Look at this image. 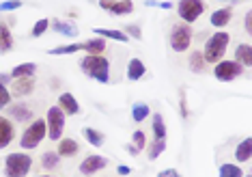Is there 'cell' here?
Listing matches in <instances>:
<instances>
[{
  "mask_svg": "<svg viewBox=\"0 0 252 177\" xmlns=\"http://www.w3.org/2000/svg\"><path fill=\"white\" fill-rule=\"evenodd\" d=\"M80 70H82V73H87L89 78H93L101 84L110 82V61L101 54L82 56V61H80Z\"/></svg>",
  "mask_w": 252,
  "mask_h": 177,
  "instance_id": "6da1fadb",
  "label": "cell"
},
{
  "mask_svg": "<svg viewBox=\"0 0 252 177\" xmlns=\"http://www.w3.org/2000/svg\"><path fill=\"white\" fill-rule=\"evenodd\" d=\"M228 43H231V35H228V33H224V31L214 33V35L207 39L205 48H203V59H205V63H214V65H216L218 61L224 59Z\"/></svg>",
  "mask_w": 252,
  "mask_h": 177,
  "instance_id": "7a4b0ae2",
  "label": "cell"
},
{
  "mask_svg": "<svg viewBox=\"0 0 252 177\" xmlns=\"http://www.w3.org/2000/svg\"><path fill=\"white\" fill-rule=\"evenodd\" d=\"M32 169V158L24 151L9 153L4 158V175L7 177H26Z\"/></svg>",
  "mask_w": 252,
  "mask_h": 177,
  "instance_id": "3957f363",
  "label": "cell"
},
{
  "mask_svg": "<svg viewBox=\"0 0 252 177\" xmlns=\"http://www.w3.org/2000/svg\"><path fill=\"white\" fill-rule=\"evenodd\" d=\"M48 136V125H45V119H35L28 128L22 132L20 136V147L22 149H35V147L41 145V141Z\"/></svg>",
  "mask_w": 252,
  "mask_h": 177,
  "instance_id": "277c9868",
  "label": "cell"
},
{
  "mask_svg": "<svg viewBox=\"0 0 252 177\" xmlns=\"http://www.w3.org/2000/svg\"><path fill=\"white\" fill-rule=\"evenodd\" d=\"M45 125H48V139L59 142L65 132V112L59 106H50L45 115Z\"/></svg>",
  "mask_w": 252,
  "mask_h": 177,
  "instance_id": "5b68a950",
  "label": "cell"
},
{
  "mask_svg": "<svg viewBox=\"0 0 252 177\" xmlns=\"http://www.w3.org/2000/svg\"><path fill=\"white\" fill-rule=\"evenodd\" d=\"M205 11V2L203 0H179L177 2V15L183 24H194Z\"/></svg>",
  "mask_w": 252,
  "mask_h": 177,
  "instance_id": "8992f818",
  "label": "cell"
},
{
  "mask_svg": "<svg viewBox=\"0 0 252 177\" xmlns=\"http://www.w3.org/2000/svg\"><path fill=\"white\" fill-rule=\"evenodd\" d=\"M192 43V26L190 24H175L170 31V48L173 52H186Z\"/></svg>",
  "mask_w": 252,
  "mask_h": 177,
  "instance_id": "52a82bcc",
  "label": "cell"
},
{
  "mask_svg": "<svg viewBox=\"0 0 252 177\" xmlns=\"http://www.w3.org/2000/svg\"><path fill=\"white\" fill-rule=\"evenodd\" d=\"M244 73V65H239L237 61H218L214 65V76L220 82H231V80L239 78Z\"/></svg>",
  "mask_w": 252,
  "mask_h": 177,
  "instance_id": "ba28073f",
  "label": "cell"
},
{
  "mask_svg": "<svg viewBox=\"0 0 252 177\" xmlns=\"http://www.w3.org/2000/svg\"><path fill=\"white\" fill-rule=\"evenodd\" d=\"M99 7L110 11V13L117 15V18L134 13V2H131V0H99Z\"/></svg>",
  "mask_w": 252,
  "mask_h": 177,
  "instance_id": "9c48e42d",
  "label": "cell"
},
{
  "mask_svg": "<svg viewBox=\"0 0 252 177\" xmlns=\"http://www.w3.org/2000/svg\"><path fill=\"white\" fill-rule=\"evenodd\" d=\"M108 167V158H104V156H87L80 162V173L82 175H87V177H91V175H95V173H99L101 169H106Z\"/></svg>",
  "mask_w": 252,
  "mask_h": 177,
  "instance_id": "30bf717a",
  "label": "cell"
},
{
  "mask_svg": "<svg viewBox=\"0 0 252 177\" xmlns=\"http://www.w3.org/2000/svg\"><path fill=\"white\" fill-rule=\"evenodd\" d=\"M35 91V80L32 78H15L11 80V91L9 93L13 98H24V95H31Z\"/></svg>",
  "mask_w": 252,
  "mask_h": 177,
  "instance_id": "8fae6325",
  "label": "cell"
},
{
  "mask_svg": "<svg viewBox=\"0 0 252 177\" xmlns=\"http://www.w3.org/2000/svg\"><path fill=\"white\" fill-rule=\"evenodd\" d=\"M13 139H15V130H13L11 119L0 115V149H7L11 142H13Z\"/></svg>",
  "mask_w": 252,
  "mask_h": 177,
  "instance_id": "7c38bea8",
  "label": "cell"
},
{
  "mask_svg": "<svg viewBox=\"0 0 252 177\" xmlns=\"http://www.w3.org/2000/svg\"><path fill=\"white\" fill-rule=\"evenodd\" d=\"M56 106L65 112V117L67 115H78L80 112V104H78V100L73 98V93H61L59 95V104Z\"/></svg>",
  "mask_w": 252,
  "mask_h": 177,
  "instance_id": "4fadbf2b",
  "label": "cell"
},
{
  "mask_svg": "<svg viewBox=\"0 0 252 177\" xmlns=\"http://www.w3.org/2000/svg\"><path fill=\"white\" fill-rule=\"evenodd\" d=\"M7 112L11 115V119L18 123H28L32 119V110L26 104H11Z\"/></svg>",
  "mask_w": 252,
  "mask_h": 177,
  "instance_id": "5bb4252c",
  "label": "cell"
},
{
  "mask_svg": "<svg viewBox=\"0 0 252 177\" xmlns=\"http://www.w3.org/2000/svg\"><path fill=\"white\" fill-rule=\"evenodd\" d=\"M231 18H233V9L231 7H222V9H218V11L211 13L209 24L214 28H224L228 22H231Z\"/></svg>",
  "mask_w": 252,
  "mask_h": 177,
  "instance_id": "9a60e30c",
  "label": "cell"
},
{
  "mask_svg": "<svg viewBox=\"0 0 252 177\" xmlns=\"http://www.w3.org/2000/svg\"><path fill=\"white\" fill-rule=\"evenodd\" d=\"M145 73H147L145 63H142L140 59H129L127 70H125V76H127L129 82H136V80H140L142 76H145Z\"/></svg>",
  "mask_w": 252,
  "mask_h": 177,
  "instance_id": "2e32d148",
  "label": "cell"
},
{
  "mask_svg": "<svg viewBox=\"0 0 252 177\" xmlns=\"http://www.w3.org/2000/svg\"><path fill=\"white\" fill-rule=\"evenodd\" d=\"M13 48V33H11V26L4 20H0V52L7 54Z\"/></svg>",
  "mask_w": 252,
  "mask_h": 177,
  "instance_id": "e0dca14e",
  "label": "cell"
},
{
  "mask_svg": "<svg viewBox=\"0 0 252 177\" xmlns=\"http://www.w3.org/2000/svg\"><path fill=\"white\" fill-rule=\"evenodd\" d=\"M78 151H80V145L73 139H61L59 147H56V153L61 158H73V156H78Z\"/></svg>",
  "mask_w": 252,
  "mask_h": 177,
  "instance_id": "ac0fdd59",
  "label": "cell"
},
{
  "mask_svg": "<svg viewBox=\"0 0 252 177\" xmlns=\"http://www.w3.org/2000/svg\"><path fill=\"white\" fill-rule=\"evenodd\" d=\"M95 31V37H101V39H112V41H121V43H127L129 37L125 35L123 31H114V28H93Z\"/></svg>",
  "mask_w": 252,
  "mask_h": 177,
  "instance_id": "d6986e66",
  "label": "cell"
},
{
  "mask_svg": "<svg viewBox=\"0 0 252 177\" xmlns=\"http://www.w3.org/2000/svg\"><path fill=\"white\" fill-rule=\"evenodd\" d=\"M50 28L59 35H65V37H78V28L69 24V22H63V20H50Z\"/></svg>",
  "mask_w": 252,
  "mask_h": 177,
  "instance_id": "ffe728a7",
  "label": "cell"
},
{
  "mask_svg": "<svg viewBox=\"0 0 252 177\" xmlns=\"http://www.w3.org/2000/svg\"><path fill=\"white\" fill-rule=\"evenodd\" d=\"M80 50H84L87 54H101L106 50V39L93 37V39H89V41H82L80 43Z\"/></svg>",
  "mask_w": 252,
  "mask_h": 177,
  "instance_id": "44dd1931",
  "label": "cell"
},
{
  "mask_svg": "<svg viewBox=\"0 0 252 177\" xmlns=\"http://www.w3.org/2000/svg\"><path fill=\"white\" fill-rule=\"evenodd\" d=\"M250 158H252V141L244 139L237 145V149H235V160H237V164H244V162H248Z\"/></svg>",
  "mask_w": 252,
  "mask_h": 177,
  "instance_id": "7402d4cb",
  "label": "cell"
},
{
  "mask_svg": "<svg viewBox=\"0 0 252 177\" xmlns=\"http://www.w3.org/2000/svg\"><path fill=\"white\" fill-rule=\"evenodd\" d=\"M235 61L244 67H250L252 65V48L250 43H239L237 50H235Z\"/></svg>",
  "mask_w": 252,
  "mask_h": 177,
  "instance_id": "603a6c76",
  "label": "cell"
},
{
  "mask_svg": "<svg viewBox=\"0 0 252 177\" xmlns=\"http://www.w3.org/2000/svg\"><path fill=\"white\" fill-rule=\"evenodd\" d=\"M35 71H37V65L35 63H22V65H18V67H13V71L9 73L11 78H32L35 76Z\"/></svg>",
  "mask_w": 252,
  "mask_h": 177,
  "instance_id": "cb8c5ba5",
  "label": "cell"
},
{
  "mask_svg": "<svg viewBox=\"0 0 252 177\" xmlns=\"http://www.w3.org/2000/svg\"><path fill=\"white\" fill-rule=\"evenodd\" d=\"M151 130H153V136H156L158 141H166V123H164V117L159 115V112H156L151 119Z\"/></svg>",
  "mask_w": 252,
  "mask_h": 177,
  "instance_id": "d4e9b609",
  "label": "cell"
},
{
  "mask_svg": "<svg viewBox=\"0 0 252 177\" xmlns=\"http://www.w3.org/2000/svg\"><path fill=\"white\" fill-rule=\"evenodd\" d=\"M188 63H190V71H194V73H205V70H207V63H205L200 50H194Z\"/></svg>",
  "mask_w": 252,
  "mask_h": 177,
  "instance_id": "484cf974",
  "label": "cell"
},
{
  "mask_svg": "<svg viewBox=\"0 0 252 177\" xmlns=\"http://www.w3.org/2000/svg\"><path fill=\"white\" fill-rule=\"evenodd\" d=\"M82 134H84V139L89 141V145H93V147H101L106 142V136L101 134L99 130H95V128H84Z\"/></svg>",
  "mask_w": 252,
  "mask_h": 177,
  "instance_id": "4316f807",
  "label": "cell"
},
{
  "mask_svg": "<svg viewBox=\"0 0 252 177\" xmlns=\"http://www.w3.org/2000/svg\"><path fill=\"white\" fill-rule=\"evenodd\" d=\"M61 164V156L56 151H45V153H41V167L45 169V171H52V169H56Z\"/></svg>",
  "mask_w": 252,
  "mask_h": 177,
  "instance_id": "83f0119b",
  "label": "cell"
},
{
  "mask_svg": "<svg viewBox=\"0 0 252 177\" xmlns=\"http://www.w3.org/2000/svg\"><path fill=\"white\" fill-rule=\"evenodd\" d=\"M218 175L220 177H244V171L242 167H237V164H220V169H218Z\"/></svg>",
  "mask_w": 252,
  "mask_h": 177,
  "instance_id": "f1b7e54d",
  "label": "cell"
},
{
  "mask_svg": "<svg viewBox=\"0 0 252 177\" xmlns=\"http://www.w3.org/2000/svg\"><path fill=\"white\" fill-rule=\"evenodd\" d=\"M149 115H151V108H149L147 104H134L131 106V119H134L136 123H142Z\"/></svg>",
  "mask_w": 252,
  "mask_h": 177,
  "instance_id": "f546056e",
  "label": "cell"
},
{
  "mask_svg": "<svg viewBox=\"0 0 252 177\" xmlns=\"http://www.w3.org/2000/svg\"><path fill=\"white\" fill-rule=\"evenodd\" d=\"M76 52H82V50H80V43L59 45V48H52V50H48V54H50V56H65V54H76Z\"/></svg>",
  "mask_w": 252,
  "mask_h": 177,
  "instance_id": "4dcf8cb0",
  "label": "cell"
},
{
  "mask_svg": "<svg viewBox=\"0 0 252 177\" xmlns=\"http://www.w3.org/2000/svg\"><path fill=\"white\" fill-rule=\"evenodd\" d=\"M129 145L136 149V153H140L142 149H147V136H145V132H142V130H136L134 136H131Z\"/></svg>",
  "mask_w": 252,
  "mask_h": 177,
  "instance_id": "1f68e13d",
  "label": "cell"
},
{
  "mask_svg": "<svg viewBox=\"0 0 252 177\" xmlns=\"http://www.w3.org/2000/svg\"><path fill=\"white\" fill-rule=\"evenodd\" d=\"M166 151V141H153L151 142V149H149V160H158L162 153Z\"/></svg>",
  "mask_w": 252,
  "mask_h": 177,
  "instance_id": "d6a6232c",
  "label": "cell"
},
{
  "mask_svg": "<svg viewBox=\"0 0 252 177\" xmlns=\"http://www.w3.org/2000/svg\"><path fill=\"white\" fill-rule=\"evenodd\" d=\"M48 28H50V20H48V18L37 20V22H35V26H32V31H31V37L39 39V37H41L45 31H48Z\"/></svg>",
  "mask_w": 252,
  "mask_h": 177,
  "instance_id": "836d02e7",
  "label": "cell"
},
{
  "mask_svg": "<svg viewBox=\"0 0 252 177\" xmlns=\"http://www.w3.org/2000/svg\"><path fill=\"white\" fill-rule=\"evenodd\" d=\"M22 9V0H4L0 2V13H11V11Z\"/></svg>",
  "mask_w": 252,
  "mask_h": 177,
  "instance_id": "e575fe53",
  "label": "cell"
},
{
  "mask_svg": "<svg viewBox=\"0 0 252 177\" xmlns=\"http://www.w3.org/2000/svg\"><path fill=\"white\" fill-rule=\"evenodd\" d=\"M125 35H127L129 39H136V41H140L142 39V31H140V26H134V24H127L125 26Z\"/></svg>",
  "mask_w": 252,
  "mask_h": 177,
  "instance_id": "d590c367",
  "label": "cell"
},
{
  "mask_svg": "<svg viewBox=\"0 0 252 177\" xmlns=\"http://www.w3.org/2000/svg\"><path fill=\"white\" fill-rule=\"evenodd\" d=\"M9 102H11L9 89L4 87V84H0V110H2V108H7V106H9Z\"/></svg>",
  "mask_w": 252,
  "mask_h": 177,
  "instance_id": "8d00e7d4",
  "label": "cell"
},
{
  "mask_svg": "<svg viewBox=\"0 0 252 177\" xmlns=\"http://www.w3.org/2000/svg\"><path fill=\"white\" fill-rule=\"evenodd\" d=\"M179 112H181V117L186 119L188 115H190V108H188V98H186V91H181V95H179Z\"/></svg>",
  "mask_w": 252,
  "mask_h": 177,
  "instance_id": "74e56055",
  "label": "cell"
},
{
  "mask_svg": "<svg viewBox=\"0 0 252 177\" xmlns=\"http://www.w3.org/2000/svg\"><path fill=\"white\" fill-rule=\"evenodd\" d=\"M158 177H181V175H179V171H175V169H164L158 173Z\"/></svg>",
  "mask_w": 252,
  "mask_h": 177,
  "instance_id": "f35d334b",
  "label": "cell"
},
{
  "mask_svg": "<svg viewBox=\"0 0 252 177\" xmlns=\"http://www.w3.org/2000/svg\"><path fill=\"white\" fill-rule=\"evenodd\" d=\"M117 173L125 177V175H129V173H131V169L127 167V164H119V167H117Z\"/></svg>",
  "mask_w": 252,
  "mask_h": 177,
  "instance_id": "ab89813d",
  "label": "cell"
},
{
  "mask_svg": "<svg viewBox=\"0 0 252 177\" xmlns=\"http://www.w3.org/2000/svg\"><path fill=\"white\" fill-rule=\"evenodd\" d=\"M250 20H252V15L250 13H246V18H244V28H246V33H252V24H250Z\"/></svg>",
  "mask_w": 252,
  "mask_h": 177,
  "instance_id": "60d3db41",
  "label": "cell"
},
{
  "mask_svg": "<svg viewBox=\"0 0 252 177\" xmlns=\"http://www.w3.org/2000/svg\"><path fill=\"white\" fill-rule=\"evenodd\" d=\"M11 80H13V78H11L9 73H0V84H4V87H7V84L11 82Z\"/></svg>",
  "mask_w": 252,
  "mask_h": 177,
  "instance_id": "b9f144b4",
  "label": "cell"
},
{
  "mask_svg": "<svg viewBox=\"0 0 252 177\" xmlns=\"http://www.w3.org/2000/svg\"><path fill=\"white\" fill-rule=\"evenodd\" d=\"M145 7H159L158 0H145Z\"/></svg>",
  "mask_w": 252,
  "mask_h": 177,
  "instance_id": "7bdbcfd3",
  "label": "cell"
},
{
  "mask_svg": "<svg viewBox=\"0 0 252 177\" xmlns=\"http://www.w3.org/2000/svg\"><path fill=\"white\" fill-rule=\"evenodd\" d=\"M37 177H56V175H37Z\"/></svg>",
  "mask_w": 252,
  "mask_h": 177,
  "instance_id": "ee69618b",
  "label": "cell"
},
{
  "mask_svg": "<svg viewBox=\"0 0 252 177\" xmlns=\"http://www.w3.org/2000/svg\"><path fill=\"white\" fill-rule=\"evenodd\" d=\"M222 2H237V0H222Z\"/></svg>",
  "mask_w": 252,
  "mask_h": 177,
  "instance_id": "f6af8a7d",
  "label": "cell"
},
{
  "mask_svg": "<svg viewBox=\"0 0 252 177\" xmlns=\"http://www.w3.org/2000/svg\"><path fill=\"white\" fill-rule=\"evenodd\" d=\"M246 177H250V175H246Z\"/></svg>",
  "mask_w": 252,
  "mask_h": 177,
  "instance_id": "bcb514c9",
  "label": "cell"
}]
</instances>
